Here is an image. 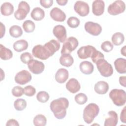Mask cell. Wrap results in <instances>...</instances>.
<instances>
[{"label":"cell","mask_w":126,"mask_h":126,"mask_svg":"<svg viewBox=\"0 0 126 126\" xmlns=\"http://www.w3.org/2000/svg\"><path fill=\"white\" fill-rule=\"evenodd\" d=\"M58 51V45L53 40H50L44 45H37L32 50V55L42 60H46Z\"/></svg>","instance_id":"6da1fadb"},{"label":"cell","mask_w":126,"mask_h":126,"mask_svg":"<svg viewBox=\"0 0 126 126\" xmlns=\"http://www.w3.org/2000/svg\"><path fill=\"white\" fill-rule=\"evenodd\" d=\"M68 106V99L65 97H60L53 100L50 103V108L56 118L63 119L66 116V109Z\"/></svg>","instance_id":"7a4b0ae2"},{"label":"cell","mask_w":126,"mask_h":126,"mask_svg":"<svg viewBox=\"0 0 126 126\" xmlns=\"http://www.w3.org/2000/svg\"><path fill=\"white\" fill-rule=\"evenodd\" d=\"M99 112V108L97 104L94 103H89L83 111V119L85 122L88 124L92 123Z\"/></svg>","instance_id":"3957f363"},{"label":"cell","mask_w":126,"mask_h":126,"mask_svg":"<svg viewBox=\"0 0 126 126\" xmlns=\"http://www.w3.org/2000/svg\"><path fill=\"white\" fill-rule=\"evenodd\" d=\"M109 95L115 105L122 106L125 104L126 102V93L124 90L113 89L109 93Z\"/></svg>","instance_id":"277c9868"},{"label":"cell","mask_w":126,"mask_h":126,"mask_svg":"<svg viewBox=\"0 0 126 126\" xmlns=\"http://www.w3.org/2000/svg\"><path fill=\"white\" fill-rule=\"evenodd\" d=\"M95 63L98 70L102 76L108 77L113 74V69L112 65L104 59L98 60Z\"/></svg>","instance_id":"5b68a950"},{"label":"cell","mask_w":126,"mask_h":126,"mask_svg":"<svg viewBox=\"0 0 126 126\" xmlns=\"http://www.w3.org/2000/svg\"><path fill=\"white\" fill-rule=\"evenodd\" d=\"M78 45V40L74 37H69L64 42L61 53L62 55L65 54H69L77 47Z\"/></svg>","instance_id":"8992f818"},{"label":"cell","mask_w":126,"mask_h":126,"mask_svg":"<svg viewBox=\"0 0 126 126\" xmlns=\"http://www.w3.org/2000/svg\"><path fill=\"white\" fill-rule=\"evenodd\" d=\"M30 11V6L25 1H21L18 5V9L14 12L15 18L18 20L24 19Z\"/></svg>","instance_id":"52a82bcc"},{"label":"cell","mask_w":126,"mask_h":126,"mask_svg":"<svg viewBox=\"0 0 126 126\" xmlns=\"http://www.w3.org/2000/svg\"><path fill=\"white\" fill-rule=\"evenodd\" d=\"M126 9L125 2L120 0H116L110 4L107 8L109 14L112 15H117L123 13Z\"/></svg>","instance_id":"ba28073f"},{"label":"cell","mask_w":126,"mask_h":126,"mask_svg":"<svg viewBox=\"0 0 126 126\" xmlns=\"http://www.w3.org/2000/svg\"><path fill=\"white\" fill-rule=\"evenodd\" d=\"M74 9L78 14L82 17L87 16L90 12V7L88 4L81 0L76 1L74 5Z\"/></svg>","instance_id":"9c48e42d"},{"label":"cell","mask_w":126,"mask_h":126,"mask_svg":"<svg viewBox=\"0 0 126 126\" xmlns=\"http://www.w3.org/2000/svg\"><path fill=\"white\" fill-rule=\"evenodd\" d=\"M32 78V75L28 70H22L16 74L14 79L16 83L23 85L31 81Z\"/></svg>","instance_id":"30bf717a"},{"label":"cell","mask_w":126,"mask_h":126,"mask_svg":"<svg viewBox=\"0 0 126 126\" xmlns=\"http://www.w3.org/2000/svg\"><path fill=\"white\" fill-rule=\"evenodd\" d=\"M84 28L87 32L94 36L98 35L102 31L101 26L99 24L91 21L85 23Z\"/></svg>","instance_id":"8fae6325"},{"label":"cell","mask_w":126,"mask_h":126,"mask_svg":"<svg viewBox=\"0 0 126 126\" xmlns=\"http://www.w3.org/2000/svg\"><path fill=\"white\" fill-rule=\"evenodd\" d=\"M28 66L31 72L34 74L41 73L45 68L44 64L42 62L33 59L28 63Z\"/></svg>","instance_id":"7c38bea8"},{"label":"cell","mask_w":126,"mask_h":126,"mask_svg":"<svg viewBox=\"0 0 126 126\" xmlns=\"http://www.w3.org/2000/svg\"><path fill=\"white\" fill-rule=\"evenodd\" d=\"M96 49L93 46L87 45L82 46L77 51L78 57L81 59H86L91 58L93 53Z\"/></svg>","instance_id":"4fadbf2b"},{"label":"cell","mask_w":126,"mask_h":126,"mask_svg":"<svg viewBox=\"0 0 126 126\" xmlns=\"http://www.w3.org/2000/svg\"><path fill=\"white\" fill-rule=\"evenodd\" d=\"M53 33L60 42H64L66 39V29L63 25H58L55 26L53 30Z\"/></svg>","instance_id":"5bb4252c"},{"label":"cell","mask_w":126,"mask_h":126,"mask_svg":"<svg viewBox=\"0 0 126 126\" xmlns=\"http://www.w3.org/2000/svg\"><path fill=\"white\" fill-rule=\"evenodd\" d=\"M50 15L54 20L57 22H63L66 18L65 13L57 7H54L50 11Z\"/></svg>","instance_id":"9a60e30c"},{"label":"cell","mask_w":126,"mask_h":126,"mask_svg":"<svg viewBox=\"0 0 126 126\" xmlns=\"http://www.w3.org/2000/svg\"><path fill=\"white\" fill-rule=\"evenodd\" d=\"M105 3L102 0H95L92 3V12L95 16L102 15L104 11Z\"/></svg>","instance_id":"2e32d148"},{"label":"cell","mask_w":126,"mask_h":126,"mask_svg":"<svg viewBox=\"0 0 126 126\" xmlns=\"http://www.w3.org/2000/svg\"><path fill=\"white\" fill-rule=\"evenodd\" d=\"M108 117L104 121V126H116L118 122V116L117 113L114 111H110L108 112Z\"/></svg>","instance_id":"e0dca14e"},{"label":"cell","mask_w":126,"mask_h":126,"mask_svg":"<svg viewBox=\"0 0 126 126\" xmlns=\"http://www.w3.org/2000/svg\"><path fill=\"white\" fill-rule=\"evenodd\" d=\"M65 86L66 89L72 94L78 92L81 88L80 83L75 78L70 79L66 83Z\"/></svg>","instance_id":"ac0fdd59"},{"label":"cell","mask_w":126,"mask_h":126,"mask_svg":"<svg viewBox=\"0 0 126 126\" xmlns=\"http://www.w3.org/2000/svg\"><path fill=\"white\" fill-rule=\"evenodd\" d=\"M68 76L69 73L68 70L65 68H62L57 70L55 75V78L57 82L62 84L67 80Z\"/></svg>","instance_id":"d6986e66"},{"label":"cell","mask_w":126,"mask_h":126,"mask_svg":"<svg viewBox=\"0 0 126 126\" xmlns=\"http://www.w3.org/2000/svg\"><path fill=\"white\" fill-rule=\"evenodd\" d=\"M94 90L97 94H104L108 92L109 90V85L105 81H99L95 84Z\"/></svg>","instance_id":"ffe728a7"},{"label":"cell","mask_w":126,"mask_h":126,"mask_svg":"<svg viewBox=\"0 0 126 126\" xmlns=\"http://www.w3.org/2000/svg\"><path fill=\"white\" fill-rule=\"evenodd\" d=\"M114 66L116 71L120 74H125L126 72V60L125 59L120 58L114 62Z\"/></svg>","instance_id":"44dd1931"},{"label":"cell","mask_w":126,"mask_h":126,"mask_svg":"<svg viewBox=\"0 0 126 126\" xmlns=\"http://www.w3.org/2000/svg\"><path fill=\"white\" fill-rule=\"evenodd\" d=\"M79 68L82 73L87 75L92 73L94 69V65L89 61L82 62L79 65Z\"/></svg>","instance_id":"7402d4cb"},{"label":"cell","mask_w":126,"mask_h":126,"mask_svg":"<svg viewBox=\"0 0 126 126\" xmlns=\"http://www.w3.org/2000/svg\"><path fill=\"white\" fill-rule=\"evenodd\" d=\"M31 17L35 21H40L42 20L45 16V12L39 7H35L33 9L31 13Z\"/></svg>","instance_id":"603a6c76"},{"label":"cell","mask_w":126,"mask_h":126,"mask_svg":"<svg viewBox=\"0 0 126 126\" xmlns=\"http://www.w3.org/2000/svg\"><path fill=\"white\" fill-rule=\"evenodd\" d=\"M0 12L4 16H9L14 12L13 5L10 2H5L3 3L0 6Z\"/></svg>","instance_id":"cb8c5ba5"},{"label":"cell","mask_w":126,"mask_h":126,"mask_svg":"<svg viewBox=\"0 0 126 126\" xmlns=\"http://www.w3.org/2000/svg\"><path fill=\"white\" fill-rule=\"evenodd\" d=\"M74 63V60L73 57L68 54H62L60 58V63L61 65L69 67L72 65Z\"/></svg>","instance_id":"d4e9b609"},{"label":"cell","mask_w":126,"mask_h":126,"mask_svg":"<svg viewBox=\"0 0 126 126\" xmlns=\"http://www.w3.org/2000/svg\"><path fill=\"white\" fill-rule=\"evenodd\" d=\"M29 44L28 42L24 39L19 40L15 42L13 47L15 51L17 52H21L26 50L28 47Z\"/></svg>","instance_id":"484cf974"},{"label":"cell","mask_w":126,"mask_h":126,"mask_svg":"<svg viewBox=\"0 0 126 126\" xmlns=\"http://www.w3.org/2000/svg\"><path fill=\"white\" fill-rule=\"evenodd\" d=\"M13 56L12 52L9 49L6 48L1 44H0V57L2 60H8L12 58Z\"/></svg>","instance_id":"4316f807"},{"label":"cell","mask_w":126,"mask_h":126,"mask_svg":"<svg viewBox=\"0 0 126 126\" xmlns=\"http://www.w3.org/2000/svg\"><path fill=\"white\" fill-rule=\"evenodd\" d=\"M111 40L112 43L115 45L119 46L124 42L125 40V37L122 33L117 32L113 34Z\"/></svg>","instance_id":"83f0119b"},{"label":"cell","mask_w":126,"mask_h":126,"mask_svg":"<svg viewBox=\"0 0 126 126\" xmlns=\"http://www.w3.org/2000/svg\"><path fill=\"white\" fill-rule=\"evenodd\" d=\"M10 35L14 38L20 37L23 34L22 28L18 25H13L9 29Z\"/></svg>","instance_id":"f1b7e54d"},{"label":"cell","mask_w":126,"mask_h":126,"mask_svg":"<svg viewBox=\"0 0 126 126\" xmlns=\"http://www.w3.org/2000/svg\"><path fill=\"white\" fill-rule=\"evenodd\" d=\"M33 123L35 126H45L46 125L47 119L45 116L38 114L33 118Z\"/></svg>","instance_id":"f546056e"},{"label":"cell","mask_w":126,"mask_h":126,"mask_svg":"<svg viewBox=\"0 0 126 126\" xmlns=\"http://www.w3.org/2000/svg\"><path fill=\"white\" fill-rule=\"evenodd\" d=\"M22 27L24 31L27 33H30V32H33L35 27L34 22L29 20L25 21L23 23L22 25Z\"/></svg>","instance_id":"4dcf8cb0"},{"label":"cell","mask_w":126,"mask_h":126,"mask_svg":"<svg viewBox=\"0 0 126 126\" xmlns=\"http://www.w3.org/2000/svg\"><path fill=\"white\" fill-rule=\"evenodd\" d=\"M14 106L17 111H22L26 108L27 102L24 99L18 98L14 101Z\"/></svg>","instance_id":"1f68e13d"},{"label":"cell","mask_w":126,"mask_h":126,"mask_svg":"<svg viewBox=\"0 0 126 126\" xmlns=\"http://www.w3.org/2000/svg\"><path fill=\"white\" fill-rule=\"evenodd\" d=\"M48 93L45 91H40L36 95V98L38 101L41 103L46 102L49 99Z\"/></svg>","instance_id":"d6a6232c"},{"label":"cell","mask_w":126,"mask_h":126,"mask_svg":"<svg viewBox=\"0 0 126 126\" xmlns=\"http://www.w3.org/2000/svg\"><path fill=\"white\" fill-rule=\"evenodd\" d=\"M80 23V20L78 18L73 16L68 18L67 21L68 26L71 28H76L79 26Z\"/></svg>","instance_id":"836d02e7"},{"label":"cell","mask_w":126,"mask_h":126,"mask_svg":"<svg viewBox=\"0 0 126 126\" xmlns=\"http://www.w3.org/2000/svg\"><path fill=\"white\" fill-rule=\"evenodd\" d=\"M75 100L77 103L80 105H82L87 102L88 100V97L85 94L81 93L77 94L75 95Z\"/></svg>","instance_id":"e575fe53"},{"label":"cell","mask_w":126,"mask_h":126,"mask_svg":"<svg viewBox=\"0 0 126 126\" xmlns=\"http://www.w3.org/2000/svg\"><path fill=\"white\" fill-rule=\"evenodd\" d=\"M91 58L93 62L95 63L98 60L104 59V55L101 52H100L99 51H97L96 49L93 53Z\"/></svg>","instance_id":"d590c367"},{"label":"cell","mask_w":126,"mask_h":126,"mask_svg":"<svg viewBox=\"0 0 126 126\" xmlns=\"http://www.w3.org/2000/svg\"><path fill=\"white\" fill-rule=\"evenodd\" d=\"M113 44L109 41H105L101 45V49L105 52H110L113 49Z\"/></svg>","instance_id":"8d00e7d4"},{"label":"cell","mask_w":126,"mask_h":126,"mask_svg":"<svg viewBox=\"0 0 126 126\" xmlns=\"http://www.w3.org/2000/svg\"><path fill=\"white\" fill-rule=\"evenodd\" d=\"M33 59V57L29 52H24L21 55L20 60L22 63L25 64H28Z\"/></svg>","instance_id":"74e56055"},{"label":"cell","mask_w":126,"mask_h":126,"mask_svg":"<svg viewBox=\"0 0 126 126\" xmlns=\"http://www.w3.org/2000/svg\"><path fill=\"white\" fill-rule=\"evenodd\" d=\"M36 93V90L34 87L28 85L24 88V94L28 96H33Z\"/></svg>","instance_id":"f35d334b"},{"label":"cell","mask_w":126,"mask_h":126,"mask_svg":"<svg viewBox=\"0 0 126 126\" xmlns=\"http://www.w3.org/2000/svg\"><path fill=\"white\" fill-rule=\"evenodd\" d=\"M12 94L16 97L21 96L24 94V89L19 86H17L13 88L12 89Z\"/></svg>","instance_id":"ab89813d"},{"label":"cell","mask_w":126,"mask_h":126,"mask_svg":"<svg viewBox=\"0 0 126 126\" xmlns=\"http://www.w3.org/2000/svg\"><path fill=\"white\" fill-rule=\"evenodd\" d=\"M39 2L42 6L45 8H48L51 7L53 3V0H40Z\"/></svg>","instance_id":"60d3db41"},{"label":"cell","mask_w":126,"mask_h":126,"mask_svg":"<svg viewBox=\"0 0 126 126\" xmlns=\"http://www.w3.org/2000/svg\"><path fill=\"white\" fill-rule=\"evenodd\" d=\"M126 107L125 106L123 110L121 111V115H120V120L123 123L126 124Z\"/></svg>","instance_id":"b9f144b4"},{"label":"cell","mask_w":126,"mask_h":126,"mask_svg":"<svg viewBox=\"0 0 126 126\" xmlns=\"http://www.w3.org/2000/svg\"><path fill=\"white\" fill-rule=\"evenodd\" d=\"M6 126H19V124L17 121H16L15 119H9V120L7 121V122L6 124Z\"/></svg>","instance_id":"7bdbcfd3"},{"label":"cell","mask_w":126,"mask_h":126,"mask_svg":"<svg viewBox=\"0 0 126 126\" xmlns=\"http://www.w3.org/2000/svg\"><path fill=\"white\" fill-rule=\"evenodd\" d=\"M119 83L121 85L123 86L124 87H126V77L125 76H120L119 77Z\"/></svg>","instance_id":"ee69618b"},{"label":"cell","mask_w":126,"mask_h":126,"mask_svg":"<svg viewBox=\"0 0 126 126\" xmlns=\"http://www.w3.org/2000/svg\"><path fill=\"white\" fill-rule=\"evenodd\" d=\"M0 38H1L4 35L5 32V26L1 22H0Z\"/></svg>","instance_id":"f6af8a7d"},{"label":"cell","mask_w":126,"mask_h":126,"mask_svg":"<svg viewBox=\"0 0 126 126\" xmlns=\"http://www.w3.org/2000/svg\"><path fill=\"white\" fill-rule=\"evenodd\" d=\"M56 2L60 5H65L68 2L67 0H57Z\"/></svg>","instance_id":"bcb514c9"},{"label":"cell","mask_w":126,"mask_h":126,"mask_svg":"<svg viewBox=\"0 0 126 126\" xmlns=\"http://www.w3.org/2000/svg\"><path fill=\"white\" fill-rule=\"evenodd\" d=\"M126 46H124L123 48H121V54L122 55H123L124 56L126 57Z\"/></svg>","instance_id":"7dc6e473"}]
</instances>
